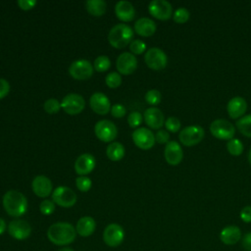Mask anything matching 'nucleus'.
Instances as JSON below:
<instances>
[{"label": "nucleus", "instance_id": "f257e3e1", "mask_svg": "<svg viewBox=\"0 0 251 251\" xmlns=\"http://www.w3.org/2000/svg\"><path fill=\"white\" fill-rule=\"evenodd\" d=\"M47 237L49 241L55 245L65 246L75 241L76 237V230L70 223L58 222L48 227Z\"/></svg>", "mask_w": 251, "mask_h": 251}, {"label": "nucleus", "instance_id": "f03ea898", "mask_svg": "<svg viewBox=\"0 0 251 251\" xmlns=\"http://www.w3.org/2000/svg\"><path fill=\"white\" fill-rule=\"evenodd\" d=\"M3 207L6 213L14 218H19L26 212L27 200L25 196L18 190H9L3 196Z\"/></svg>", "mask_w": 251, "mask_h": 251}, {"label": "nucleus", "instance_id": "7ed1b4c3", "mask_svg": "<svg viewBox=\"0 0 251 251\" xmlns=\"http://www.w3.org/2000/svg\"><path fill=\"white\" fill-rule=\"evenodd\" d=\"M133 30L132 28L126 24H118L114 25L108 34L109 43L117 48L122 49L125 48L132 41Z\"/></svg>", "mask_w": 251, "mask_h": 251}, {"label": "nucleus", "instance_id": "20e7f679", "mask_svg": "<svg viewBox=\"0 0 251 251\" xmlns=\"http://www.w3.org/2000/svg\"><path fill=\"white\" fill-rule=\"evenodd\" d=\"M205 136L204 128L199 125H191L182 128L178 133V139L184 146H194L200 143Z\"/></svg>", "mask_w": 251, "mask_h": 251}, {"label": "nucleus", "instance_id": "39448f33", "mask_svg": "<svg viewBox=\"0 0 251 251\" xmlns=\"http://www.w3.org/2000/svg\"><path fill=\"white\" fill-rule=\"evenodd\" d=\"M210 132L213 136L222 140H229L233 138L235 133L234 126L224 119H217L213 121L209 126Z\"/></svg>", "mask_w": 251, "mask_h": 251}, {"label": "nucleus", "instance_id": "423d86ee", "mask_svg": "<svg viewBox=\"0 0 251 251\" xmlns=\"http://www.w3.org/2000/svg\"><path fill=\"white\" fill-rule=\"evenodd\" d=\"M52 201L63 208H71L76 202V194L68 186H58L52 192Z\"/></svg>", "mask_w": 251, "mask_h": 251}, {"label": "nucleus", "instance_id": "0eeeda50", "mask_svg": "<svg viewBox=\"0 0 251 251\" xmlns=\"http://www.w3.org/2000/svg\"><path fill=\"white\" fill-rule=\"evenodd\" d=\"M144 61L146 65L154 71H161L165 69L168 64L166 53L158 47L148 49L144 55Z\"/></svg>", "mask_w": 251, "mask_h": 251}, {"label": "nucleus", "instance_id": "6e6552de", "mask_svg": "<svg viewBox=\"0 0 251 251\" xmlns=\"http://www.w3.org/2000/svg\"><path fill=\"white\" fill-rule=\"evenodd\" d=\"M94 132L98 139L103 142L113 141L118 134V128L115 124L109 120H101L95 124Z\"/></svg>", "mask_w": 251, "mask_h": 251}, {"label": "nucleus", "instance_id": "1a4fd4ad", "mask_svg": "<svg viewBox=\"0 0 251 251\" xmlns=\"http://www.w3.org/2000/svg\"><path fill=\"white\" fill-rule=\"evenodd\" d=\"M125 238V230L119 224L108 225L103 231V241L109 247H118Z\"/></svg>", "mask_w": 251, "mask_h": 251}, {"label": "nucleus", "instance_id": "9d476101", "mask_svg": "<svg viewBox=\"0 0 251 251\" xmlns=\"http://www.w3.org/2000/svg\"><path fill=\"white\" fill-rule=\"evenodd\" d=\"M69 73L75 79L85 80L93 75V67L88 60L79 59L71 64L69 67Z\"/></svg>", "mask_w": 251, "mask_h": 251}, {"label": "nucleus", "instance_id": "9b49d317", "mask_svg": "<svg viewBox=\"0 0 251 251\" xmlns=\"http://www.w3.org/2000/svg\"><path fill=\"white\" fill-rule=\"evenodd\" d=\"M132 140L134 144L142 149V150H149L155 144V134L147 127H137L132 132Z\"/></svg>", "mask_w": 251, "mask_h": 251}, {"label": "nucleus", "instance_id": "f8f14e48", "mask_svg": "<svg viewBox=\"0 0 251 251\" xmlns=\"http://www.w3.org/2000/svg\"><path fill=\"white\" fill-rule=\"evenodd\" d=\"M85 106L84 99L77 93L67 94L61 101V108L69 115L79 114Z\"/></svg>", "mask_w": 251, "mask_h": 251}, {"label": "nucleus", "instance_id": "ddd939ff", "mask_svg": "<svg viewBox=\"0 0 251 251\" xmlns=\"http://www.w3.org/2000/svg\"><path fill=\"white\" fill-rule=\"evenodd\" d=\"M148 11L151 16L161 21H167L173 15V7L166 0H152L148 5Z\"/></svg>", "mask_w": 251, "mask_h": 251}, {"label": "nucleus", "instance_id": "4468645a", "mask_svg": "<svg viewBox=\"0 0 251 251\" xmlns=\"http://www.w3.org/2000/svg\"><path fill=\"white\" fill-rule=\"evenodd\" d=\"M9 234L17 240H25L31 233L30 225L25 220H14L8 226Z\"/></svg>", "mask_w": 251, "mask_h": 251}, {"label": "nucleus", "instance_id": "2eb2a0df", "mask_svg": "<svg viewBox=\"0 0 251 251\" xmlns=\"http://www.w3.org/2000/svg\"><path fill=\"white\" fill-rule=\"evenodd\" d=\"M116 67L120 74L126 75H130L137 68L136 57L130 52H124L118 57Z\"/></svg>", "mask_w": 251, "mask_h": 251}, {"label": "nucleus", "instance_id": "dca6fc26", "mask_svg": "<svg viewBox=\"0 0 251 251\" xmlns=\"http://www.w3.org/2000/svg\"><path fill=\"white\" fill-rule=\"evenodd\" d=\"M166 162L171 166H177L183 158V152L180 144L177 141L172 140L166 144L164 150Z\"/></svg>", "mask_w": 251, "mask_h": 251}, {"label": "nucleus", "instance_id": "f3484780", "mask_svg": "<svg viewBox=\"0 0 251 251\" xmlns=\"http://www.w3.org/2000/svg\"><path fill=\"white\" fill-rule=\"evenodd\" d=\"M91 109L98 115H106L111 110L109 98L102 92H95L89 98Z\"/></svg>", "mask_w": 251, "mask_h": 251}, {"label": "nucleus", "instance_id": "a211bd4d", "mask_svg": "<svg viewBox=\"0 0 251 251\" xmlns=\"http://www.w3.org/2000/svg\"><path fill=\"white\" fill-rule=\"evenodd\" d=\"M96 165V160L93 155L89 153H83L79 155L75 162V171L77 175L85 176L90 174Z\"/></svg>", "mask_w": 251, "mask_h": 251}, {"label": "nucleus", "instance_id": "6ab92c4d", "mask_svg": "<svg viewBox=\"0 0 251 251\" xmlns=\"http://www.w3.org/2000/svg\"><path fill=\"white\" fill-rule=\"evenodd\" d=\"M143 119L146 125L153 129L161 128L165 124V117L162 111L156 107H150L145 110Z\"/></svg>", "mask_w": 251, "mask_h": 251}, {"label": "nucleus", "instance_id": "aec40b11", "mask_svg": "<svg viewBox=\"0 0 251 251\" xmlns=\"http://www.w3.org/2000/svg\"><path fill=\"white\" fill-rule=\"evenodd\" d=\"M31 188L33 193L41 198L47 197L52 192V182L45 176H37L33 178L31 183Z\"/></svg>", "mask_w": 251, "mask_h": 251}, {"label": "nucleus", "instance_id": "412c9836", "mask_svg": "<svg viewBox=\"0 0 251 251\" xmlns=\"http://www.w3.org/2000/svg\"><path fill=\"white\" fill-rule=\"evenodd\" d=\"M247 110V102L243 97L235 96L226 105V112L231 119H240Z\"/></svg>", "mask_w": 251, "mask_h": 251}, {"label": "nucleus", "instance_id": "4be33fe9", "mask_svg": "<svg viewBox=\"0 0 251 251\" xmlns=\"http://www.w3.org/2000/svg\"><path fill=\"white\" fill-rule=\"evenodd\" d=\"M241 238V230L236 226H226L220 231V240L226 245H234Z\"/></svg>", "mask_w": 251, "mask_h": 251}, {"label": "nucleus", "instance_id": "5701e85b", "mask_svg": "<svg viewBox=\"0 0 251 251\" xmlns=\"http://www.w3.org/2000/svg\"><path fill=\"white\" fill-rule=\"evenodd\" d=\"M115 13L119 20L123 22H130L135 16L133 5L128 1H119L115 6Z\"/></svg>", "mask_w": 251, "mask_h": 251}, {"label": "nucleus", "instance_id": "b1692460", "mask_svg": "<svg viewBox=\"0 0 251 251\" xmlns=\"http://www.w3.org/2000/svg\"><path fill=\"white\" fill-rule=\"evenodd\" d=\"M156 24L149 18H140L134 24V31L141 36H151L156 31Z\"/></svg>", "mask_w": 251, "mask_h": 251}, {"label": "nucleus", "instance_id": "393cba45", "mask_svg": "<svg viewBox=\"0 0 251 251\" xmlns=\"http://www.w3.org/2000/svg\"><path fill=\"white\" fill-rule=\"evenodd\" d=\"M96 228V223L95 220L92 217L89 216H84L81 217L75 226V230L76 233H78L80 236L87 237L91 235Z\"/></svg>", "mask_w": 251, "mask_h": 251}, {"label": "nucleus", "instance_id": "a878e982", "mask_svg": "<svg viewBox=\"0 0 251 251\" xmlns=\"http://www.w3.org/2000/svg\"><path fill=\"white\" fill-rule=\"evenodd\" d=\"M106 155L111 161H120L125 156V147L120 142H111L106 148Z\"/></svg>", "mask_w": 251, "mask_h": 251}, {"label": "nucleus", "instance_id": "bb28decb", "mask_svg": "<svg viewBox=\"0 0 251 251\" xmlns=\"http://www.w3.org/2000/svg\"><path fill=\"white\" fill-rule=\"evenodd\" d=\"M85 7L90 15L94 17H100L106 12L107 5L103 0H87Z\"/></svg>", "mask_w": 251, "mask_h": 251}, {"label": "nucleus", "instance_id": "cd10ccee", "mask_svg": "<svg viewBox=\"0 0 251 251\" xmlns=\"http://www.w3.org/2000/svg\"><path fill=\"white\" fill-rule=\"evenodd\" d=\"M236 127L246 137H251V114L241 117L236 121Z\"/></svg>", "mask_w": 251, "mask_h": 251}, {"label": "nucleus", "instance_id": "c85d7f7f", "mask_svg": "<svg viewBox=\"0 0 251 251\" xmlns=\"http://www.w3.org/2000/svg\"><path fill=\"white\" fill-rule=\"evenodd\" d=\"M226 149L231 156H239L243 152V144L238 138H231L226 143Z\"/></svg>", "mask_w": 251, "mask_h": 251}, {"label": "nucleus", "instance_id": "c756f323", "mask_svg": "<svg viewBox=\"0 0 251 251\" xmlns=\"http://www.w3.org/2000/svg\"><path fill=\"white\" fill-rule=\"evenodd\" d=\"M93 66H94L95 71L103 73V72H106L107 70H109V68L111 67V61L107 56L101 55V56H98L94 60Z\"/></svg>", "mask_w": 251, "mask_h": 251}, {"label": "nucleus", "instance_id": "7c9ffc66", "mask_svg": "<svg viewBox=\"0 0 251 251\" xmlns=\"http://www.w3.org/2000/svg\"><path fill=\"white\" fill-rule=\"evenodd\" d=\"M190 13L185 7H178L173 14V20L176 24H184L189 20Z\"/></svg>", "mask_w": 251, "mask_h": 251}, {"label": "nucleus", "instance_id": "2f4dec72", "mask_svg": "<svg viewBox=\"0 0 251 251\" xmlns=\"http://www.w3.org/2000/svg\"><path fill=\"white\" fill-rule=\"evenodd\" d=\"M105 82L106 84L110 87V88H117L121 85L122 83V77H121V75L117 72H112V73H109L107 75H106V78H105Z\"/></svg>", "mask_w": 251, "mask_h": 251}, {"label": "nucleus", "instance_id": "473e14b6", "mask_svg": "<svg viewBox=\"0 0 251 251\" xmlns=\"http://www.w3.org/2000/svg\"><path fill=\"white\" fill-rule=\"evenodd\" d=\"M61 108V103L56 98L47 99L43 104V109L48 114H55L59 112Z\"/></svg>", "mask_w": 251, "mask_h": 251}, {"label": "nucleus", "instance_id": "72a5a7b5", "mask_svg": "<svg viewBox=\"0 0 251 251\" xmlns=\"http://www.w3.org/2000/svg\"><path fill=\"white\" fill-rule=\"evenodd\" d=\"M161 98H162L161 92L157 89H150L145 94L146 102L152 106L158 105L161 102Z\"/></svg>", "mask_w": 251, "mask_h": 251}, {"label": "nucleus", "instance_id": "f704fd0d", "mask_svg": "<svg viewBox=\"0 0 251 251\" xmlns=\"http://www.w3.org/2000/svg\"><path fill=\"white\" fill-rule=\"evenodd\" d=\"M181 123L176 117H169L165 121V126L167 128V131L170 132H177L180 128Z\"/></svg>", "mask_w": 251, "mask_h": 251}, {"label": "nucleus", "instance_id": "c9c22d12", "mask_svg": "<svg viewBox=\"0 0 251 251\" xmlns=\"http://www.w3.org/2000/svg\"><path fill=\"white\" fill-rule=\"evenodd\" d=\"M75 184H76V187L80 191L86 192L91 188L92 182H91V179L89 177H87L85 176H77L75 178Z\"/></svg>", "mask_w": 251, "mask_h": 251}, {"label": "nucleus", "instance_id": "e433bc0d", "mask_svg": "<svg viewBox=\"0 0 251 251\" xmlns=\"http://www.w3.org/2000/svg\"><path fill=\"white\" fill-rule=\"evenodd\" d=\"M146 49V44L140 39H134L129 43V50L134 55L142 54Z\"/></svg>", "mask_w": 251, "mask_h": 251}, {"label": "nucleus", "instance_id": "4c0bfd02", "mask_svg": "<svg viewBox=\"0 0 251 251\" xmlns=\"http://www.w3.org/2000/svg\"><path fill=\"white\" fill-rule=\"evenodd\" d=\"M143 121V117L139 112H131L127 117V124L130 127H138Z\"/></svg>", "mask_w": 251, "mask_h": 251}, {"label": "nucleus", "instance_id": "58836bf2", "mask_svg": "<svg viewBox=\"0 0 251 251\" xmlns=\"http://www.w3.org/2000/svg\"><path fill=\"white\" fill-rule=\"evenodd\" d=\"M39 210H40L41 214H43L45 216H49V215L53 214L55 211V203L52 200L45 199L40 203Z\"/></svg>", "mask_w": 251, "mask_h": 251}, {"label": "nucleus", "instance_id": "ea45409f", "mask_svg": "<svg viewBox=\"0 0 251 251\" xmlns=\"http://www.w3.org/2000/svg\"><path fill=\"white\" fill-rule=\"evenodd\" d=\"M155 141L159 144H167L170 141V133L165 129H159L155 134Z\"/></svg>", "mask_w": 251, "mask_h": 251}, {"label": "nucleus", "instance_id": "a19ab883", "mask_svg": "<svg viewBox=\"0 0 251 251\" xmlns=\"http://www.w3.org/2000/svg\"><path fill=\"white\" fill-rule=\"evenodd\" d=\"M110 112H111V114H112L113 117L119 119V118H123V117L126 115V107H125L124 105H122V104H115V105H113V106L111 107Z\"/></svg>", "mask_w": 251, "mask_h": 251}, {"label": "nucleus", "instance_id": "79ce46f5", "mask_svg": "<svg viewBox=\"0 0 251 251\" xmlns=\"http://www.w3.org/2000/svg\"><path fill=\"white\" fill-rule=\"evenodd\" d=\"M240 219L242 222L249 224L251 223V206H245L240 211Z\"/></svg>", "mask_w": 251, "mask_h": 251}, {"label": "nucleus", "instance_id": "37998d69", "mask_svg": "<svg viewBox=\"0 0 251 251\" xmlns=\"http://www.w3.org/2000/svg\"><path fill=\"white\" fill-rule=\"evenodd\" d=\"M10 91V83L5 78L0 77V99L6 97Z\"/></svg>", "mask_w": 251, "mask_h": 251}, {"label": "nucleus", "instance_id": "c03bdc74", "mask_svg": "<svg viewBox=\"0 0 251 251\" xmlns=\"http://www.w3.org/2000/svg\"><path fill=\"white\" fill-rule=\"evenodd\" d=\"M36 3L37 2L35 0H18V2H17L18 6L22 10H25V11L32 9L36 5Z\"/></svg>", "mask_w": 251, "mask_h": 251}, {"label": "nucleus", "instance_id": "a18cd8bd", "mask_svg": "<svg viewBox=\"0 0 251 251\" xmlns=\"http://www.w3.org/2000/svg\"><path fill=\"white\" fill-rule=\"evenodd\" d=\"M242 247L245 251H251V231L245 233L241 238Z\"/></svg>", "mask_w": 251, "mask_h": 251}, {"label": "nucleus", "instance_id": "49530a36", "mask_svg": "<svg viewBox=\"0 0 251 251\" xmlns=\"http://www.w3.org/2000/svg\"><path fill=\"white\" fill-rule=\"evenodd\" d=\"M5 229H6V223L2 218H0V235L4 233Z\"/></svg>", "mask_w": 251, "mask_h": 251}, {"label": "nucleus", "instance_id": "de8ad7c7", "mask_svg": "<svg viewBox=\"0 0 251 251\" xmlns=\"http://www.w3.org/2000/svg\"><path fill=\"white\" fill-rule=\"evenodd\" d=\"M58 251H75V250H73L72 248H68V247H63V248L59 249Z\"/></svg>", "mask_w": 251, "mask_h": 251}, {"label": "nucleus", "instance_id": "09e8293b", "mask_svg": "<svg viewBox=\"0 0 251 251\" xmlns=\"http://www.w3.org/2000/svg\"><path fill=\"white\" fill-rule=\"evenodd\" d=\"M248 162L251 165V148L249 149V152H248Z\"/></svg>", "mask_w": 251, "mask_h": 251}]
</instances>
